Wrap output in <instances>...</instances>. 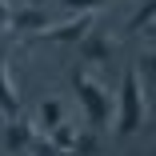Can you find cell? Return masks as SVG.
<instances>
[{
    "label": "cell",
    "instance_id": "obj_1",
    "mask_svg": "<svg viewBox=\"0 0 156 156\" xmlns=\"http://www.w3.org/2000/svg\"><path fill=\"white\" fill-rule=\"evenodd\" d=\"M68 84H72V92H76L84 116H88V128H92V132L108 128V116H112V96H108V88L96 84V80H88V76H84V64H76V68L68 72Z\"/></svg>",
    "mask_w": 156,
    "mask_h": 156
},
{
    "label": "cell",
    "instance_id": "obj_2",
    "mask_svg": "<svg viewBox=\"0 0 156 156\" xmlns=\"http://www.w3.org/2000/svg\"><path fill=\"white\" fill-rule=\"evenodd\" d=\"M120 108H116V136H132L140 124H144V76H140V68L132 64L128 72H124V80H120Z\"/></svg>",
    "mask_w": 156,
    "mask_h": 156
},
{
    "label": "cell",
    "instance_id": "obj_3",
    "mask_svg": "<svg viewBox=\"0 0 156 156\" xmlns=\"http://www.w3.org/2000/svg\"><path fill=\"white\" fill-rule=\"evenodd\" d=\"M112 56H116L112 32H104V28L92 24L88 32H84V40H80V64H108Z\"/></svg>",
    "mask_w": 156,
    "mask_h": 156
},
{
    "label": "cell",
    "instance_id": "obj_4",
    "mask_svg": "<svg viewBox=\"0 0 156 156\" xmlns=\"http://www.w3.org/2000/svg\"><path fill=\"white\" fill-rule=\"evenodd\" d=\"M88 28H92V12H76L72 20H64V24H48L44 32H36V36H40V40H52V44H80Z\"/></svg>",
    "mask_w": 156,
    "mask_h": 156
},
{
    "label": "cell",
    "instance_id": "obj_5",
    "mask_svg": "<svg viewBox=\"0 0 156 156\" xmlns=\"http://www.w3.org/2000/svg\"><path fill=\"white\" fill-rule=\"evenodd\" d=\"M32 132H36V124H28L24 116H12L8 128H4V152H8V156H28Z\"/></svg>",
    "mask_w": 156,
    "mask_h": 156
},
{
    "label": "cell",
    "instance_id": "obj_6",
    "mask_svg": "<svg viewBox=\"0 0 156 156\" xmlns=\"http://www.w3.org/2000/svg\"><path fill=\"white\" fill-rule=\"evenodd\" d=\"M0 112L8 120L20 116V96H16V88L8 80V44H0Z\"/></svg>",
    "mask_w": 156,
    "mask_h": 156
},
{
    "label": "cell",
    "instance_id": "obj_7",
    "mask_svg": "<svg viewBox=\"0 0 156 156\" xmlns=\"http://www.w3.org/2000/svg\"><path fill=\"white\" fill-rule=\"evenodd\" d=\"M48 24H52V20H48L44 8H20V12H12V20H8L12 32H44Z\"/></svg>",
    "mask_w": 156,
    "mask_h": 156
},
{
    "label": "cell",
    "instance_id": "obj_8",
    "mask_svg": "<svg viewBox=\"0 0 156 156\" xmlns=\"http://www.w3.org/2000/svg\"><path fill=\"white\" fill-rule=\"evenodd\" d=\"M44 136H48V140H52V144H56L60 152H68V156H72V148H76V136H80V128H72L68 120H60L56 128H48Z\"/></svg>",
    "mask_w": 156,
    "mask_h": 156
},
{
    "label": "cell",
    "instance_id": "obj_9",
    "mask_svg": "<svg viewBox=\"0 0 156 156\" xmlns=\"http://www.w3.org/2000/svg\"><path fill=\"white\" fill-rule=\"evenodd\" d=\"M152 20H156V0H144V4L128 16V32L132 36H144L148 28H152Z\"/></svg>",
    "mask_w": 156,
    "mask_h": 156
},
{
    "label": "cell",
    "instance_id": "obj_10",
    "mask_svg": "<svg viewBox=\"0 0 156 156\" xmlns=\"http://www.w3.org/2000/svg\"><path fill=\"white\" fill-rule=\"evenodd\" d=\"M60 120H64V108H60V100H44V104H40V128L48 132V128H56Z\"/></svg>",
    "mask_w": 156,
    "mask_h": 156
},
{
    "label": "cell",
    "instance_id": "obj_11",
    "mask_svg": "<svg viewBox=\"0 0 156 156\" xmlns=\"http://www.w3.org/2000/svg\"><path fill=\"white\" fill-rule=\"evenodd\" d=\"M96 148H100V132L84 128V132L76 136V148H72V156H96Z\"/></svg>",
    "mask_w": 156,
    "mask_h": 156
},
{
    "label": "cell",
    "instance_id": "obj_12",
    "mask_svg": "<svg viewBox=\"0 0 156 156\" xmlns=\"http://www.w3.org/2000/svg\"><path fill=\"white\" fill-rule=\"evenodd\" d=\"M56 4L60 8H64V12H92V8H100V4H108V0H56Z\"/></svg>",
    "mask_w": 156,
    "mask_h": 156
},
{
    "label": "cell",
    "instance_id": "obj_13",
    "mask_svg": "<svg viewBox=\"0 0 156 156\" xmlns=\"http://www.w3.org/2000/svg\"><path fill=\"white\" fill-rule=\"evenodd\" d=\"M140 76H148V80H156V52H148V56H140Z\"/></svg>",
    "mask_w": 156,
    "mask_h": 156
},
{
    "label": "cell",
    "instance_id": "obj_14",
    "mask_svg": "<svg viewBox=\"0 0 156 156\" xmlns=\"http://www.w3.org/2000/svg\"><path fill=\"white\" fill-rule=\"evenodd\" d=\"M8 20H12V8H8V0H0V28H4Z\"/></svg>",
    "mask_w": 156,
    "mask_h": 156
}]
</instances>
